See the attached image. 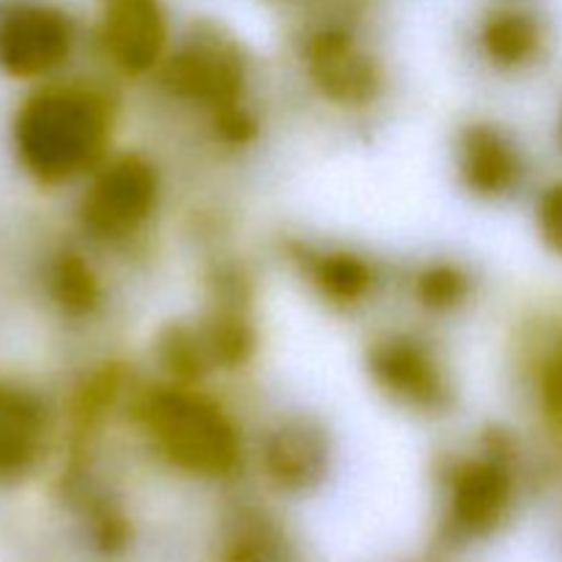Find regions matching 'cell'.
<instances>
[{
  "mask_svg": "<svg viewBox=\"0 0 562 562\" xmlns=\"http://www.w3.org/2000/svg\"><path fill=\"white\" fill-rule=\"evenodd\" d=\"M514 499V475L503 453L475 456L450 472V516L453 525L472 536L494 530Z\"/></svg>",
  "mask_w": 562,
  "mask_h": 562,
  "instance_id": "8fae6325",
  "label": "cell"
},
{
  "mask_svg": "<svg viewBox=\"0 0 562 562\" xmlns=\"http://www.w3.org/2000/svg\"><path fill=\"white\" fill-rule=\"evenodd\" d=\"M538 234L552 252L562 256V181L552 184L538 201Z\"/></svg>",
  "mask_w": 562,
  "mask_h": 562,
  "instance_id": "d6986e66",
  "label": "cell"
},
{
  "mask_svg": "<svg viewBox=\"0 0 562 562\" xmlns=\"http://www.w3.org/2000/svg\"><path fill=\"white\" fill-rule=\"evenodd\" d=\"M305 69L324 99L366 108L382 91L379 64L344 27H322L305 42Z\"/></svg>",
  "mask_w": 562,
  "mask_h": 562,
  "instance_id": "ba28073f",
  "label": "cell"
},
{
  "mask_svg": "<svg viewBox=\"0 0 562 562\" xmlns=\"http://www.w3.org/2000/svg\"><path fill=\"white\" fill-rule=\"evenodd\" d=\"M115 110L91 82L55 80L38 86L20 104L11 124L16 159L27 176L47 187L91 176L110 157Z\"/></svg>",
  "mask_w": 562,
  "mask_h": 562,
  "instance_id": "6da1fadb",
  "label": "cell"
},
{
  "mask_svg": "<svg viewBox=\"0 0 562 562\" xmlns=\"http://www.w3.org/2000/svg\"><path fill=\"white\" fill-rule=\"evenodd\" d=\"M371 382L401 409L445 415L456 404V384L431 344L412 333H384L368 344Z\"/></svg>",
  "mask_w": 562,
  "mask_h": 562,
  "instance_id": "277c9868",
  "label": "cell"
},
{
  "mask_svg": "<svg viewBox=\"0 0 562 562\" xmlns=\"http://www.w3.org/2000/svg\"><path fill=\"white\" fill-rule=\"evenodd\" d=\"M104 3H113V0H104Z\"/></svg>",
  "mask_w": 562,
  "mask_h": 562,
  "instance_id": "ffe728a7",
  "label": "cell"
},
{
  "mask_svg": "<svg viewBox=\"0 0 562 562\" xmlns=\"http://www.w3.org/2000/svg\"><path fill=\"white\" fill-rule=\"evenodd\" d=\"M417 302L431 313L459 311L472 294V278L464 267L450 261H434L417 272L412 283Z\"/></svg>",
  "mask_w": 562,
  "mask_h": 562,
  "instance_id": "e0dca14e",
  "label": "cell"
},
{
  "mask_svg": "<svg viewBox=\"0 0 562 562\" xmlns=\"http://www.w3.org/2000/svg\"><path fill=\"white\" fill-rule=\"evenodd\" d=\"M53 437L42 395L14 379H0V481H22L42 464Z\"/></svg>",
  "mask_w": 562,
  "mask_h": 562,
  "instance_id": "9c48e42d",
  "label": "cell"
},
{
  "mask_svg": "<svg viewBox=\"0 0 562 562\" xmlns=\"http://www.w3.org/2000/svg\"><path fill=\"white\" fill-rule=\"evenodd\" d=\"M541 406L554 428H562V338L541 368Z\"/></svg>",
  "mask_w": 562,
  "mask_h": 562,
  "instance_id": "ac0fdd59",
  "label": "cell"
},
{
  "mask_svg": "<svg viewBox=\"0 0 562 562\" xmlns=\"http://www.w3.org/2000/svg\"><path fill=\"white\" fill-rule=\"evenodd\" d=\"M291 261L300 267L302 278L313 285L318 296L333 307L362 305L376 289V269L366 256L346 247H307L296 245Z\"/></svg>",
  "mask_w": 562,
  "mask_h": 562,
  "instance_id": "4fadbf2b",
  "label": "cell"
},
{
  "mask_svg": "<svg viewBox=\"0 0 562 562\" xmlns=\"http://www.w3.org/2000/svg\"><path fill=\"white\" fill-rule=\"evenodd\" d=\"M44 283H47V294L55 307L69 318H86L102 305L99 274L75 250L55 252L47 274H44Z\"/></svg>",
  "mask_w": 562,
  "mask_h": 562,
  "instance_id": "9a60e30c",
  "label": "cell"
},
{
  "mask_svg": "<svg viewBox=\"0 0 562 562\" xmlns=\"http://www.w3.org/2000/svg\"><path fill=\"white\" fill-rule=\"evenodd\" d=\"M154 355L170 382L198 384L214 371V362L195 322H170L168 327L159 329L154 340Z\"/></svg>",
  "mask_w": 562,
  "mask_h": 562,
  "instance_id": "2e32d148",
  "label": "cell"
},
{
  "mask_svg": "<svg viewBox=\"0 0 562 562\" xmlns=\"http://www.w3.org/2000/svg\"><path fill=\"white\" fill-rule=\"evenodd\" d=\"M77 31L49 0L0 3V69L14 80H47L71 58Z\"/></svg>",
  "mask_w": 562,
  "mask_h": 562,
  "instance_id": "8992f818",
  "label": "cell"
},
{
  "mask_svg": "<svg viewBox=\"0 0 562 562\" xmlns=\"http://www.w3.org/2000/svg\"><path fill=\"white\" fill-rule=\"evenodd\" d=\"M132 426L181 472L225 477L241 464V434L234 417L198 384H143L126 401Z\"/></svg>",
  "mask_w": 562,
  "mask_h": 562,
  "instance_id": "7a4b0ae2",
  "label": "cell"
},
{
  "mask_svg": "<svg viewBox=\"0 0 562 562\" xmlns=\"http://www.w3.org/2000/svg\"><path fill=\"white\" fill-rule=\"evenodd\" d=\"M168 16L159 0H113L99 22V49L124 77L157 71L168 58Z\"/></svg>",
  "mask_w": 562,
  "mask_h": 562,
  "instance_id": "52a82bcc",
  "label": "cell"
},
{
  "mask_svg": "<svg viewBox=\"0 0 562 562\" xmlns=\"http://www.w3.org/2000/svg\"><path fill=\"white\" fill-rule=\"evenodd\" d=\"M173 99L203 108L209 115L245 102L247 58L239 42L220 25H195L157 69Z\"/></svg>",
  "mask_w": 562,
  "mask_h": 562,
  "instance_id": "3957f363",
  "label": "cell"
},
{
  "mask_svg": "<svg viewBox=\"0 0 562 562\" xmlns=\"http://www.w3.org/2000/svg\"><path fill=\"white\" fill-rule=\"evenodd\" d=\"M261 464L274 486L307 492L329 470V437L311 417H283L261 439Z\"/></svg>",
  "mask_w": 562,
  "mask_h": 562,
  "instance_id": "30bf717a",
  "label": "cell"
},
{
  "mask_svg": "<svg viewBox=\"0 0 562 562\" xmlns=\"http://www.w3.org/2000/svg\"><path fill=\"white\" fill-rule=\"evenodd\" d=\"M159 201V173L137 151L110 154L91 173L80 223L97 239H126L148 223Z\"/></svg>",
  "mask_w": 562,
  "mask_h": 562,
  "instance_id": "5b68a950",
  "label": "cell"
},
{
  "mask_svg": "<svg viewBox=\"0 0 562 562\" xmlns=\"http://www.w3.org/2000/svg\"><path fill=\"white\" fill-rule=\"evenodd\" d=\"M541 44V22L527 11H497L481 27V49L497 69H521L538 58Z\"/></svg>",
  "mask_w": 562,
  "mask_h": 562,
  "instance_id": "5bb4252c",
  "label": "cell"
},
{
  "mask_svg": "<svg viewBox=\"0 0 562 562\" xmlns=\"http://www.w3.org/2000/svg\"><path fill=\"white\" fill-rule=\"evenodd\" d=\"M456 168L459 179L472 195L505 198L525 179V157L514 137L497 124L475 121L461 126L456 140Z\"/></svg>",
  "mask_w": 562,
  "mask_h": 562,
  "instance_id": "7c38bea8",
  "label": "cell"
}]
</instances>
